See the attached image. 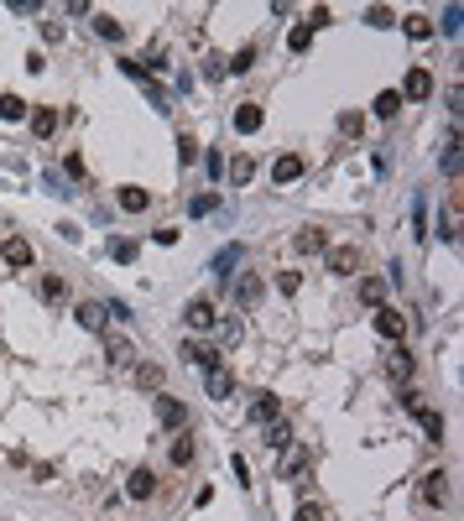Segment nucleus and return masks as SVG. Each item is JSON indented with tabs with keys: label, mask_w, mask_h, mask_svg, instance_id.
<instances>
[{
	"label": "nucleus",
	"mask_w": 464,
	"mask_h": 521,
	"mask_svg": "<svg viewBox=\"0 0 464 521\" xmlns=\"http://www.w3.org/2000/svg\"><path fill=\"white\" fill-rule=\"evenodd\" d=\"M370 324H376V333H381V339H402L407 318L396 313V308H376V318H370Z\"/></svg>",
	"instance_id": "obj_11"
},
{
	"label": "nucleus",
	"mask_w": 464,
	"mask_h": 521,
	"mask_svg": "<svg viewBox=\"0 0 464 521\" xmlns=\"http://www.w3.org/2000/svg\"><path fill=\"white\" fill-rule=\"evenodd\" d=\"M407 99H433V73H428V68H407L402 104H407Z\"/></svg>",
	"instance_id": "obj_7"
},
{
	"label": "nucleus",
	"mask_w": 464,
	"mask_h": 521,
	"mask_svg": "<svg viewBox=\"0 0 464 521\" xmlns=\"http://www.w3.org/2000/svg\"><path fill=\"white\" fill-rule=\"evenodd\" d=\"M329 271H334V276H355V271H360V245H329Z\"/></svg>",
	"instance_id": "obj_3"
},
{
	"label": "nucleus",
	"mask_w": 464,
	"mask_h": 521,
	"mask_svg": "<svg viewBox=\"0 0 464 521\" xmlns=\"http://www.w3.org/2000/svg\"><path fill=\"white\" fill-rule=\"evenodd\" d=\"M402 110V94H396V89H386V94H376V115L386 120V115H396Z\"/></svg>",
	"instance_id": "obj_33"
},
{
	"label": "nucleus",
	"mask_w": 464,
	"mask_h": 521,
	"mask_svg": "<svg viewBox=\"0 0 464 521\" xmlns=\"http://www.w3.org/2000/svg\"><path fill=\"white\" fill-rule=\"evenodd\" d=\"M178 162H183V167H188V162H198V141H188V136L178 141Z\"/></svg>",
	"instance_id": "obj_42"
},
{
	"label": "nucleus",
	"mask_w": 464,
	"mask_h": 521,
	"mask_svg": "<svg viewBox=\"0 0 464 521\" xmlns=\"http://www.w3.org/2000/svg\"><path fill=\"white\" fill-rule=\"evenodd\" d=\"M261 443H267V448H287V443H293V427H287L282 417L267 422V438H261Z\"/></svg>",
	"instance_id": "obj_22"
},
{
	"label": "nucleus",
	"mask_w": 464,
	"mask_h": 521,
	"mask_svg": "<svg viewBox=\"0 0 464 521\" xmlns=\"http://www.w3.org/2000/svg\"><path fill=\"white\" fill-rule=\"evenodd\" d=\"M152 240H157V245H178V230H172V224H162V230H152Z\"/></svg>",
	"instance_id": "obj_44"
},
{
	"label": "nucleus",
	"mask_w": 464,
	"mask_h": 521,
	"mask_svg": "<svg viewBox=\"0 0 464 521\" xmlns=\"http://www.w3.org/2000/svg\"><path fill=\"white\" fill-rule=\"evenodd\" d=\"M110 256H115V261H136V240H115Z\"/></svg>",
	"instance_id": "obj_40"
},
{
	"label": "nucleus",
	"mask_w": 464,
	"mask_h": 521,
	"mask_svg": "<svg viewBox=\"0 0 464 521\" xmlns=\"http://www.w3.org/2000/svg\"><path fill=\"white\" fill-rule=\"evenodd\" d=\"M360 302H370V308H386V282H381V276H360Z\"/></svg>",
	"instance_id": "obj_19"
},
{
	"label": "nucleus",
	"mask_w": 464,
	"mask_h": 521,
	"mask_svg": "<svg viewBox=\"0 0 464 521\" xmlns=\"http://www.w3.org/2000/svg\"><path fill=\"white\" fill-rule=\"evenodd\" d=\"M183 360L198 365V370H214L219 365V350H209V344H183Z\"/></svg>",
	"instance_id": "obj_18"
},
{
	"label": "nucleus",
	"mask_w": 464,
	"mask_h": 521,
	"mask_svg": "<svg viewBox=\"0 0 464 521\" xmlns=\"http://www.w3.org/2000/svg\"><path fill=\"white\" fill-rule=\"evenodd\" d=\"M308 42H313V26H308V21H298L293 32H287V47H293V52H308Z\"/></svg>",
	"instance_id": "obj_31"
},
{
	"label": "nucleus",
	"mask_w": 464,
	"mask_h": 521,
	"mask_svg": "<svg viewBox=\"0 0 464 521\" xmlns=\"http://www.w3.org/2000/svg\"><path fill=\"white\" fill-rule=\"evenodd\" d=\"M303 172H308V162H303L298 152H287V157H276V167H271V178L276 183H298Z\"/></svg>",
	"instance_id": "obj_12"
},
{
	"label": "nucleus",
	"mask_w": 464,
	"mask_h": 521,
	"mask_svg": "<svg viewBox=\"0 0 464 521\" xmlns=\"http://www.w3.org/2000/svg\"><path fill=\"white\" fill-rule=\"evenodd\" d=\"M413 417L422 422V433H428V438H433V443H439V438H444V417H439V412H433L428 402H422V407L413 412Z\"/></svg>",
	"instance_id": "obj_20"
},
{
	"label": "nucleus",
	"mask_w": 464,
	"mask_h": 521,
	"mask_svg": "<svg viewBox=\"0 0 464 521\" xmlns=\"http://www.w3.org/2000/svg\"><path fill=\"white\" fill-rule=\"evenodd\" d=\"M37 292H42L47 302H68V282H63V276H42V282H37Z\"/></svg>",
	"instance_id": "obj_23"
},
{
	"label": "nucleus",
	"mask_w": 464,
	"mask_h": 521,
	"mask_svg": "<svg viewBox=\"0 0 464 521\" xmlns=\"http://www.w3.org/2000/svg\"><path fill=\"white\" fill-rule=\"evenodd\" d=\"M402 32L413 37V42H428V37H433V21H428V16H407V21H402Z\"/></svg>",
	"instance_id": "obj_29"
},
{
	"label": "nucleus",
	"mask_w": 464,
	"mask_h": 521,
	"mask_svg": "<svg viewBox=\"0 0 464 521\" xmlns=\"http://www.w3.org/2000/svg\"><path fill=\"white\" fill-rule=\"evenodd\" d=\"M293 521H324V505H318V501H303Z\"/></svg>",
	"instance_id": "obj_39"
},
{
	"label": "nucleus",
	"mask_w": 464,
	"mask_h": 521,
	"mask_svg": "<svg viewBox=\"0 0 464 521\" xmlns=\"http://www.w3.org/2000/svg\"><path fill=\"white\" fill-rule=\"evenodd\" d=\"M32 130L47 141L52 130H58V110H52V104H42V110H32Z\"/></svg>",
	"instance_id": "obj_21"
},
{
	"label": "nucleus",
	"mask_w": 464,
	"mask_h": 521,
	"mask_svg": "<svg viewBox=\"0 0 464 521\" xmlns=\"http://www.w3.org/2000/svg\"><path fill=\"white\" fill-rule=\"evenodd\" d=\"M417 505H422V511L448 505V474H444V470H428V474L417 479Z\"/></svg>",
	"instance_id": "obj_1"
},
{
	"label": "nucleus",
	"mask_w": 464,
	"mask_h": 521,
	"mask_svg": "<svg viewBox=\"0 0 464 521\" xmlns=\"http://www.w3.org/2000/svg\"><path fill=\"white\" fill-rule=\"evenodd\" d=\"M370 26H391V11L386 6H370Z\"/></svg>",
	"instance_id": "obj_45"
},
{
	"label": "nucleus",
	"mask_w": 464,
	"mask_h": 521,
	"mask_svg": "<svg viewBox=\"0 0 464 521\" xmlns=\"http://www.w3.org/2000/svg\"><path fill=\"white\" fill-rule=\"evenodd\" d=\"M276 287H282L287 298H293V292L303 287V271H276Z\"/></svg>",
	"instance_id": "obj_37"
},
{
	"label": "nucleus",
	"mask_w": 464,
	"mask_h": 521,
	"mask_svg": "<svg viewBox=\"0 0 464 521\" xmlns=\"http://www.w3.org/2000/svg\"><path fill=\"white\" fill-rule=\"evenodd\" d=\"M73 318H78V324H84L89 333H104V318H110V313H104V302H78Z\"/></svg>",
	"instance_id": "obj_14"
},
{
	"label": "nucleus",
	"mask_w": 464,
	"mask_h": 521,
	"mask_svg": "<svg viewBox=\"0 0 464 521\" xmlns=\"http://www.w3.org/2000/svg\"><path fill=\"white\" fill-rule=\"evenodd\" d=\"M444 172H448V178H459V130L448 136V152H444Z\"/></svg>",
	"instance_id": "obj_35"
},
{
	"label": "nucleus",
	"mask_w": 464,
	"mask_h": 521,
	"mask_svg": "<svg viewBox=\"0 0 464 521\" xmlns=\"http://www.w3.org/2000/svg\"><path fill=\"white\" fill-rule=\"evenodd\" d=\"M204 391L214 396V402H230V396H235V376H230L224 365H214V370L204 376Z\"/></svg>",
	"instance_id": "obj_9"
},
{
	"label": "nucleus",
	"mask_w": 464,
	"mask_h": 521,
	"mask_svg": "<svg viewBox=\"0 0 464 521\" xmlns=\"http://www.w3.org/2000/svg\"><path fill=\"white\" fill-rule=\"evenodd\" d=\"M183 318H188V329H214L219 324V308L209 298H193L188 308H183Z\"/></svg>",
	"instance_id": "obj_6"
},
{
	"label": "nucleus",
	"mask_w": 464,
	"mask_h": 521,
	"mask_svg": "<svg viewBox=\"0 0 464 521\" xmlns=\"http://www.w3.org/2000/svg\"><path fill=\"white\" fill-rule=\"evenodd\" d=\"M230 266H240V245H230V250H219V256H214V271L224 276V282H230Z\"/></svg>",
	"instance_id": "obj_32"
},
{
	"label": "nucleus",
	"mask_w": 464,
	"mask_h": 521,
	"mask_svg": "<svg viewBox=\"0 0 464 521\" xmlns=\"http://www.w3.org/2000/svg\"><path fill=\"white\" fill-rule=\"evenodd\" d=\"M126 496H130V501H152V496H157V474H152V470H136V474L126 479Z\"/></svg>",
	"instance_id": "obj_13"
},
{
	"label": "nucleus",
	"mask_w": 464,
	"mask_h": 521,
	"mask_svg": "<svg viewBox=\"0 0 464 521\" xmlns=\"http://www.w3.org/2000/svg\"><path fill=\"white\" fill-rule=\"evenodd\" d=\"M219 339L224 344H240V324H235V318H230V324H219Z\"/></svg>",
	"instance_id": "obj_43"
},
{
	"label": "nucleus",
	"mask_w": 464,
	"mask_h": 521,
	"mask_svg": "<svg viewBox=\"0 0 464 521\" xmlns=\"http://www.w3.org/2000/svg\"><path fill=\"white\" fill-rule=\"evenodd\" d=\"M147 204H152V193H147V188H121V209H126V214H141Z\"/></svg>",
	"instance_id": "obj_25"
},
{
	"label": "nucleus",
	"mask_w": 464,
	"mask_h": 521,
	"mask_svg": "<svg viewBox=\"0 0 464 521\" xmlns=\"http://www.w3.org/2000/svg\"><path fill=\"white\" fill-rule=\"evenodd\" d=\"M172 464H178V470L193 464V438H178V443H172Z\"/></svg>",
	"instance_id": "obj_34"
},
{
	"label": "nucleus",
	"mask_w": 464,
	"mask_h": 521,
	"mask_svg": "<svg viewBox=\"0 0 464 521\" xmlns=\"http://www.w3.org/2000/svg\"><path fill=\"white\" fill-rule=\"evenodd\" d=\"M261 292H267V282H261L256 271H240V282H235V302L250 313V308H261Z\"/></svg>",
	"instance_id": "obj_4"
},
{
	"label": "nucleus",
	"mask_w": 464,
	"mask_h": 521,
	"mask_svg": "<svg viewBox=\"0 0 464 521\" xmlns=\"http://www.w3.org/2000/svg\"><path fill=\"white\" fill-rule=\"evenodd\" d=\"M21 115H32V104L21 94H0V120H21Z\"/></svg>",
	"instance_id": "obj_24"
},
{
	"label": "nucleus",
	"mask_w": 464,
	"mask_h": 521,
	"mask_svg": "<svg viewBox=\"0 0 464 521\" xmlns=\"http://www.w3.org/2000/svg\"><path fill=\"white\" fill-rule=\"evenodd\" d=\"M136 386H141V391H162V370H157V365H136Z\"/></svg>",
	"instance_id": "obj_30"
},
{
	"label": "nucleus",
	"mask_w": 464,
	"mask_h": 521,
	"mask_svg": "<svg viewBox=\"0 0 464 521\" xmlns=\"http://www.w3.org/2000/svg\"><path fill=\"white\" fill-rule=\"evenodd\" d=\"M250 63H256V47H240V52H235V58H230V73H245Z\"/></svg>",
	"instance_id": "obj_36"
},
{
	"label": "nucleus",
	"mask_w": 464,
	"mask_h": 521,
	"mask_svg": "<svg viewBox=\"0 0 464 521\" xmlns=\"http://www.w3.org/2000/svg\"><path fill=\"white\" fill-rule=\"evenodd\" d=\"M224 172H230L235 188H245V183L256 178V157H245V152H240V157H230V167H224Z\"/></svg>",
	"instance_id": "obj_17"
},
{
	"label": "nucleus",
	"mask_w": 464,
	"mask_h": 521,
	"mask_svg": "<svg viewBox=\"0 0 464 521\" xmlns=\"http://www.w3.org/2000/svg\"><path fill=\"white\" fill-rule=\"evenodd\" d=\"M94 32L104 37V42H121V37H126V26L115 21V16H104V11H99V16H94Z\"/></svg>",
	"instance_id": "obj_27"
},
{
	"label": "nucleus",
	"mask_w": 464,
	"mask_h": 521,
	"mask_svg": "<svg viewBox=\"0 0 464 521\" xmlns=\"http://www.w3.org/2000/svg\"><path fill=\"white\" fill-rule=\"evenodd\" d=\"M339 130H344V136H360V130H365V120L350 110V115H339Z\"/></svg>",
	"instance_id": "obj_41"
},
{
	"label": "nucleus",
	"mask_w": 464,
	"mask_h": 521,
	"mask_svg": "<svg viewBox=\"0 0 464 521\" xmlns=\"http://www.w3.org/2000/svg\"><path fill=\"white\" fill-rule=\"evenodd\" d=\"M308 464H313V448L293 438V443L282 448V464H276V474H282V479H293V474H303V470H308Z\"/></svg>",
	"instance_id": "obj_2"
},
{
	"label": "nucleus",
	"mask_w": 464,
	"mask_h": 521,
	"mask_svg": "<svg viewBox=\"0 0 464 521\" xmlns=\"http://www.w3.org/2000/svg\"><path fill=\"white\" fill-rule=\"evenodd\" d=\"M104 355H110V365H136V344L121 339V333H110V339H104Z\"/></svg>",
	"instance_id": "obj_15"
},
{
	"label": "nucleus",
	"mask_w": 464,
	"mask_h": 521,
	"mask_svg": "<svg viewBox=\"0 0 464 521\" xmlns=\"http://www.w3.org/2000/svg\"><path fill=\"white\" fill-rule=\"evenodd\" d=\"M157 422H162V427H188V407H183L178 402V396H157Z\"/></svg>",
	"instance_id": "obj_5"
},
{
	"label": "nucleus",
	"mask_w": 464,
	"mask_h": 521,
	"mask_svg": "<svg viewBox=\"0 0 464 521\" xmlns=\"http://www.w3.org/2000/svg\"><path fill=\"white\" fill-rule=\"evenodd\" d=\"M386 376H391V381H407V376H413V355L396 350V355L386 360Z\"/></svg>",
	"instance_id": "obj_26"
},
{
	"label": "nucleus",
	"mask_w": 464,
	"mask_h": 521,
	"mask_svg": "<svg viewBox=\"0 0 464 521\" xmlns=\"http://www.w3.org/2000/svg\"><path fill=\"white\" fill-rule=\"evenodd\" d=\"M261 125H267V110H261L256 99H250V104H240V110H235V130H240V136H256Z\"/></svg>",
	"instance_id": "obj_10"
},
{
	"label": "nucleus",
	"mask_w": 464,
	"mask_h": 521,
	"mask_svg": "<svg viewBox=\"0 0 464 521\" xmlns=\"http://www.w3.org/2000/svg\"><path fill=\"white\" fill-rule=\"evenodd\" d=\"M293 250H298V256H318V250H329V230H318V224L298 230L293 235Z\"/></svg>",
	"instance_id": "obj_8"
},
{
	"label": "nucleus",
	"mask_w": 464,
	"mask_h": 521,
	"mask_svg": "<svg viewBox=\"0 0 464 521\" xmlns=\"http://www.w3.org/2000/svg\"><path fill=\"white\" fill-rule=\"evenodd\" d=\"M0 256H6V266H32V256H37V250H32V245H26V240H21V235H11V240H6V245H0Z\"/></svg>",
	"instance_id": "obj_16"
},
{
	"label": "nucleus",
	"mask_w": 464,
	"mask_h": 521,
	"mask_svg": "<svg viewBox=\"0 0 464 521\" xmlns=\"http://www.w3.org/2000/svg\"><path fill=\"white\" fill-rule=\"evenodd\" d=\"M188 209H193V214H214V209H219V193H198Z\"/></svg>",
	"instance_id": "obj_38"
},
{
	"label": "nucleus",
	"mask_w": 464,
	"mask_h": 521,
	"mask_svg": "<svg viewBox=\"0 0 464 521\" xmlns=\"http://www.w3.org/2000/svg\"><path fill=\"white\" fill-rule=\"evenodd\" d=\"M250 417H256V422H276V417H282V402H276V396H261V402L250 407Z\"/></svg>",
	"instance_id": "obj_28"
}]
</instances>
